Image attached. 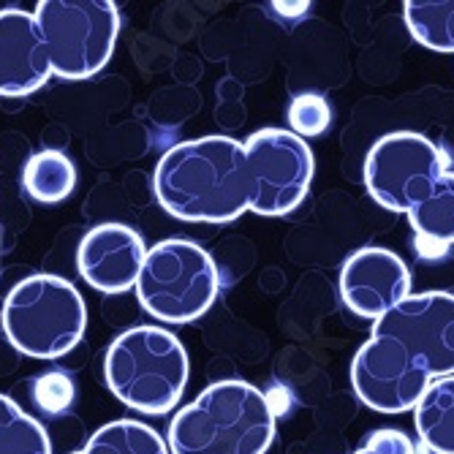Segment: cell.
<instances>
[{
  "label": "cell",
  "instance_id": "cell-1",
  "mask_svg": "<svg viewBox=\"0 0 454 454\" xmlns=\"http://www.w3.org/2000/svg\"><path fill=\"white\" fill-rule=\"evenodd\" d=\"M348 376L359 403L376 414L417 408L433 381L454 376V294H411L373 321Z\"/></svg>",
  "mask_w": 454,
  "mask_h": 454
},
{
  "label": "cell",
  "instance_id": "cell-2",
  "mask_svg": "<svg viewBox=\"0 0 454 454\" xmlns=\"http://www.w3.org/2000/svg\"><path fill=\"white\" fill-rule=\"evenodd\" d=\"M163 210L188 223H229L251 210L245 150L231 137H199L160 155L153 175Z\"/></svg>",
  "mask_w": 454,
  "mask_h": 454
},
{
  "label": "cell",
  "instance_id": "cell-3",
  "mask_svg": "<svg viewBox=\"0 0 454 454\" xmlns=\"http://www.w3.org/2000/svg\"><path fill=\"white\" fill-rule=\"evenodd\" d=\"M275 441V408L247 381L226 379L180 408L169 433V454H267Z\"/></svg>",
  "mask_w": 454,
  "mask_h": 454
},
{
  "label": "cell",
  "instance_id": "cell-4",
  "mask_svg": "<svg viewBox=\"0 0 454 454\" xmlns=\"http://www.w3.org/2000/svg\"><path fill=\"white\" fill-rule=\"evenodd\" d=\"M191 376L188 351L175 333L163 326H134L109 343L104 379L112 395L147 417L172 411Z\"/></svg>",
  "mask_w": 454,
  "mask_h": 454
},
{
  "label": "cell",
  "instance_id": "cell-5",
  "mask_svg": "<svg viewBox=\"0 0 454 454\" xmlns=\"http://www.w3.org/2000/svg\"><path fill=\"white\" fill-rule=\"evenodd\" d=\"M0 324L20 354L58 359L85 338L88 305L66 278L30 275L6 294Z\"/></svg>",
  "mask_w": 454,
  "mask_h": 454
},
{
  "label": "cell",
  "instance_id": "cell-6",
  "mask_svg": "<svg viewBox=\"0 0 454 454\" xmlns=\"http://www.w3.org/2000/svg\"><path fill=\"white\" fill-rule=\"evenodd\" d=\"M134 288L155 321L191 324L218 300L221 275L213 256L196 242L163 239L147 251Z\"/></svg>",
  "mask_w": 454,
  "mask_h": 454
},
{
  "label": "cell",
  "instance_id": "cell-7",
  "mask_svg": "<svg viewBox=\"0 0 454 454\" xmlns=\"http://www.w3.org/2000/svg\"><path fill=\"white\" fill-rule=\"evenodd\" d=\"M454 169L446 153L414 131H395L381 137L364 158V188L379 207L403 213L405 218L443 191Z\"/></svg>",
  "mask_w": 454,
  "mask_h": 454
},
{
  "label": "cell",
  "instance_id": "cell-8",
  "mask_svg": "<svg viewBox=\"0 0 454 454\" xmlns=\"http://www.w3.org/2000/svg\"><path fill=\"white\" fill-rule=\"evenodd\" d=\"M52 76L79 82L98 74L117 44L120 12L112 0H41L33 12Z\"/></svg>",
  "mask_w": 454,
  "mask_h": 454
},
{
  "label": "cell",
  "instance_id": "cell-9",
  "mask_svg": "<svg viewBox=\"0 0 454 454\" xmlns=\"http://www.w3.org/2000/svg\"><path fill=\"white\" fill-rule=\"evenodd\" d=\"M251 210L264 218L294 213L305 201L316 160L305 139L288 129H262L242 142Z\"/></svg>",
  "mask_w": 454,
  "mask_h": 454
},
{
  "label": "cell",
  "instance_id": "cell-10",
  "mask_svg": "<svg viewBox=\"0 0 454 454\" xmlns=\"http://www.w3.org/2000/svg\"><path fill=\"white\" fill-rule=\"evenodd\" d=\"M411 288L414 278L408 264L389 247H359L340 267V300L354 316L367 321H379L408 300Z\"/></svg>",
  "mask_w": 454,
  "mask_h": 454
},
{
  "label": "cell",
  "instance_id": "cell-11",
  "mask_svg": "<svg viewBox=\"0 0 454 454\" xmlns=\"http://www.w3.org/2000/svg\"><path fill=\"white\" fill-rule=\"evenodd\" d=\"M147 245L126 223H101L82 237L76 247V270L96 292L122 294L137 286Z\"/></svg>",
  "mask_w": 454,
  "mask_h": 454
},
{
  "label": "cell",
  "instance_id": "cell-12",
  "mask_svg": "<svg viewBox=\"0 0 454 454\" xmlns=\"http://www.w3.org/2000/svg\"><path fill=\"white\" fill-rule=\"evenodd\" d=\"M52 79V63L33 14L0 12V96L22 98Z\"/></svg>",
  "mask_w": 454,
  "mask_h": 454
},
{
  "label": "cell",
  "instance_id": "cell-13",
  "mask_svg": "<svg viewBox=\"0 0 454 454\" xmlns=\"http://www.w3.org/2000/svg\"><path fill=\"white\" fill-rule=\"evenodd\" d=\"M422 446L433 454H454V376L433 381L414 408Z\"/></svg>",
  "mask_w": 454,
  "mask_h": 454
},
{
  "label": "cell",
  "instance_id": "cell-14",
  "mask_svg": "<svg viewBox=\"0 0 454 454\" xmlns=\"http://www.w3.org/2000/svg\"><path fill=\"white\" fill-rule=\"evenodd\" d=\"M25 191L44 204H58L71 196L76 185V169L63 150H38L22 169Z\"/></svg>",
  "mask_w": 454,
  "mask_h": 454
},
{
  "label": "cell",
  "instance_id": "cell-15",
  "mask_svg": "<svg viewBox=\"0 0 454 454\" xmlns=\"http://www.w3.org/2000/svg\"><path fill=\"white\" fill-rule=\"evenodd\" d=\"M74 454H169V446L145 422L117 419L98 427Z\"/></svg>",
  "mask_w": 454,
  "mask_h": 454
},
{
  "label": "cell",
  "instance_id": "cell-16",
  "mask_svg": "<svg viewBox=\"0 0 454 454\" xmlns=\"http://www.w3.org/2000/svg\"><path fill=\"white\" fill-rule=\"evenodd\" d=\"M408 33L433 52H454V0H411L403 6Z\"/></svg>",
  "mask_w": 454,
  "mask_h": 454
},
{
  "label": "cell",
  "instance_id": "cell-17",
  "mask_svg": "<svg viewBox=\"0 0 454 454\" xmlns=\"http://www.w3.org/2000/svg\"><path fill=\"white\" fill-rule=\"evenodd\" d=\"M0 454H52L44 425L6 395H0Z\"/></svg>",
  "mask_w": 454,
  "mask_h": 454
},
{
  "label": "cell",
  "instance_id": "cell-18",
  "mask_svg": "<svg viewBox=\"0 0 454 454\" xmlns=\"http://www.w3.org/2000/svg\"><path fill=\"white\" fill-rule=\"evenodd\" d=\"M286 120H288V131L297 134L300 139L321 137L333 126V106L318 93H302L288 104Z\"/></svg>",
  "mask_w": 454,
  "mask_h": 454
},
{
  "label": "cell",
  "instance_id": "cell-19",
  "mask_svg": "<svg viewBox=\"0 0 454 454\" xmlns=\"http://www.w3.org/2000/svg\"><path fill=\"white\" fill-rule=\"evenodd\" d=\"M33 400L38 408H44L47 414H60V411H66L74 400V384L66 373L52 370V373H44L35 379Z\"/></svg>",
  "mask_w": 454,
  "mask_h": 454
},
{
  "label": "cell",
  "instance_id": "cell-20",
  "mask_svg": "<svg viewBox=\"0 0 454 454\" xmlns=\"http://www.w3.org/2000/svg\"><path fill=\"white\" fill-rule=\"evenodd\" d=\"M364 449L381 451V454H417L414 441H411L403 430H395V427H381L373 435H367Z\"/></svg>",
  "mask_w": 454,
  "mask_h": 454
},
{
  "label": "cell",
  "instance_id": "cell-21",
  "mask_svg": "<svg viewBox=\"0 0 454 454\" xmlns=\"http://www.w3.org/2000/svg\"><path fill=\"white\" fill-rule=\"evenodd\" d=\"M275 9L278 12H283V14H288V12H308V4H297V6H283V4H275Z\"/></svg>",
  "mask_w": 454,
  "mask_h": 454
},
{
  "label": "cell",
  "instance_id": "cell-22",
  "mask_svg": "<svg viewBox=\"0 0 454 454\" xmlns=\"http://www.w3.org/2000/svg\"><path fill=\"white\" fill-rule=\"evenodd\" d=\"M354 454H381V451H370V449H364V446H362V449H359V451H354Z\"/></svg>",
  "mask_w": 454,
  "mask_h": 454
}]
</instances>
